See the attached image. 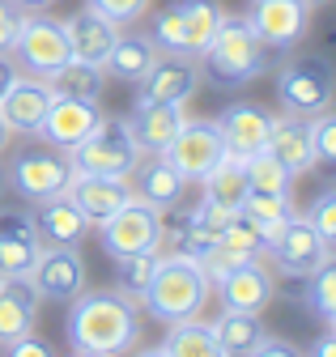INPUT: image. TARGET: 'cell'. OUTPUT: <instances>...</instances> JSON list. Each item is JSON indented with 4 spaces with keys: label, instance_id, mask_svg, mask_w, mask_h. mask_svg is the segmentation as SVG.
<instances>
[{
    "label": "cell",
    "instance_id": "cell-1",
    "mask_svg": "<svg viewBox=\"0 0 336 357\" xmlns=\"http://www.w3.org/2000/svg\"><path fill=\"white\" fill-rule=\"evenodd\" d=\"M68 349L77 357H119L141 349V306L123 289H81L68 298Z\"/></svg>",
    "mask_w": 336,
    "mask_h": 357
},
{
    "label": "cell",
    "instance_id": "cell-2",
    "mask_svg": "<svg viewBox=\"0 0 336 357\" xmlns=\"http://www.w3.org/2000/svg\"><path fill=\"white\" fill-rule=\"evenodd\" d=\"M196 60H200V77L217 89H243L268 73V47L247 26L243 13H226L217 34L204 43V52Z\"/></svg>",
    "mask_w": 336,
    "mask_h": 357
},
{
    "label": "cell",
    "instance_id": "cell-3",
    "mask_svg": "<svg viewBox=\"0 0 336 357\" xmlns=\"http://www.w3.org/2000/svg\"><path fill=\"white\" fill-rule=\"evenodd\" d=\"M208 298H213V281H208V273L200 268V259L158 251V264H153V273H149V285H145V294L137 302L166 328V324H175V319L200 315Z\"/></svg>",
    "mask_w": 336,
    "mask_h": 357
},
{
    "label": "cell",
    "instance_id": "cell-4",
    "mask_svg": "<svg viewBox=\"0 0 336 357\" xmlns=\"http://www.w3.org/2000/svg\"><path fill=\"white\" fill-rule=\"evenodd\" d=\"M273 89H277V102L285 115L311 119L332 107V68L323 56H289L277 68Z\"/></svg>",
    "mask_w": 336,
    "mask_h": 357
},
{
    "label": "cell",
    "instance_id": "cell-5",
    "mask_svg": "<svg viewBox=\"0 0 336 357\" xmlns=\"http://www.w3.org/2000/svg\"><path fill=\"white\" fill-rule=\"evenodd\" d=\"M9 56L30 77H52L64 60H72L68 34H64V17H52L47 9L43 13H22L17 34L9 43Z\"/></svg>",
    "mask_w": 336,
    "mask_h": 357
},
{
    "label": "cell",
    "instance_id": "cell-6",
    "mask_svg": "<svg viewBox=\"0 0 336 357\" xmlns=\"http://www.w3.org/2000/svg\"><path fill=\"white\" fill-rule=\"evenodd\" d=\"M264 259L281 277H311L323 259H332V243L307 221V213H289L264 243Z\"/></svg>",
    "mask_w": 336,
    "mask_h": 357
},
{
    "label": "cell",
    "instance_id": "cell-7",
    "mask_svg": "<svg viewBox=\"0 0 336 357\" xmlns=\"http://www.w3.org/2000/svg\"><path fill=\"white\" fill-rule=\"evenodd\" d=\"M68 178H72V162L68 153H56V149H17L5 162V188L26 204L64 192Z\"/></svg>",
    "mask_w": 336,
    "mask_h": 357
},
{
    "label": "cell",
    "instance_id": "cell-8",
    "mask_svg": "<svg viewBox=\"0 0 336 357\" xmlns=\"http://www.w3.org/2000/svg\"><path fill=\"white\" fill-rule=\"evenodd\" d=\"M68 162H72V170H86V174H123L128 178L132 166L141 162V149L128 132V119L102 115V123L68 153Z\"/></svg>",
    "mask_w": 336,
    "mask_h": 357
},
{
    "label": "cell",
    "instance_id": "cell-9",
    "mask_svg": "<svg viewBox=\"0 0 336 357\" xmlns=\"http://www.w3.org/2000/svg\"><path fill=\"white\" fill-rule=\"evenodd\" d=\"M26 285L38 294V302H68L77 298L81 289L90 285V268H86V255L81 247H56V243H43L26 273Z\"/></svg>",
    "mask_w": 336,
    "mask_h": 357
},
{
    "label": "cell",
    "instance_id": "cell-10",
    "mask_svg": "<svg viewBox=\"0 0 336 357\" xmlns=\"http://www.w3.org/2000/svg\"><path fill=\"white\" fill-rule=\"evenodd\" d=\"M98 243L111 259L119 255H137V251H158L162 243V213L145 200H128L119 204L107 221H98Z\"/></svg>",
    "mask_w": 336,
    "mask_h": 357
},
{
    "label": "cell",
    "instance_id": "cell-11",
    "mask_svg": "<svg viewBox=\"0 0 336 357\" xmlns=\"http://www.w3.org/2000/svg\"><path fill=\"white\" fill-rule=\"evenodd\" d=\"M243 17L268 52H289L311 30V0H251Z\"/></svg>",
    "mask_w": 336,
    "mask_h": 357
},
{
    "label": "cell",
    "instance_id": "cell-12",
    "mask_svg": "<svg viewBox=\"0 0 336 357\" xmlns=\"http://www.w3.org/2000/svg\"><path fill=\"white\" fill-rule=\"evenodd\" d=\"M166 158H171V166L188 183H200V178L226 158V141L217 132V119H192L188 115L183 128L175 132V141L166 145Z\"/></svg>",
    "mask_w": 336,
    "mask_h": 357
},
{
    "label": "cell",
    "instance_id": "cell-13",
    "mask_svg": "<svg viewBox=\"0 0 336 357\" xmlns=\"http://www.w3.org/2000/svg\"><path fill=\"white\" fill-rule=\"evenodd\" d=\"M102 123V111H98V102H90V98H64V94H56L52 98V107H47V115L38 119V128H34V137L43 141L47 149H56V153H72L81 141L90 137V132Z\"/></svg>",
    "mask_w": 336,
    "mask_h": 357
},
{
    "label": "cell",
    "instance_id": "cell-14",
    "mask_svg": "<svg viewBox=\"0 0 336 357\" xmlns=\"http://www.w3.org/2000/svg\"><path fill=\"white\" fill-rule=\"evenodd\" d=\"M213 294L222 298L226 310H251V315H260L268 310V302L277 298V285H273V273H268V259L256 255V259H243L234 268L213 281Z\"/></svg>",
    "mask_w": 336,
    "mask_h": 357
},
{
    "label": "cell",
    "instance_id": "cell-15",
    "mask_svg": "<svg viewBox=\"0 0 336 357\" xmlns=\"http://www.w3.org/2000/svg\"><path fill=\"white\" fill-rule=\"evenodd\" d=\"M188 119V102H171V98H132V115H128V132L141 153H166V145L175 141V132Z\"/></svg>",
    "mask_w": 336,
    "mask_h": 357
},
{
    "label": "cell",
    "instance_id": "cell-16",
    "mask_svg": "<svg viewBox=\"0 0 336 357\" xmlns=\"http://www.w3.org/2000/svg\"><path fill=\"white\" fill-rule=\"evenodd\" d=\"M128 188H132L137 200L153 204L158 213H171L175 204H183L188 178L171 166V158H166V153H141V162L128 174Z\"/></svg>",
    "mask_w": 336,
    "mask_h": 357
},
{
    "label": "cell",
    "instance_id": "cell-17",
    "mask_svg": "<svg viewBox=\"0 0 336 357\" xmlns=\"http://www.w3.org/2000/svg\"><path fill=\"white\" fill-rule=\"evenodd\" d=\"M64 192H68V200L81 213H86L90 226L107 221L119 204L132 200V188H128V178H123V174H86V170H72Z\"/></svg>",
    "mask_w": 336,
    "mask_h": 357
},
{
    "label": "cell",
    "instance_id": "cell-18",
    "mask_svg": "<svg viewBox=\"0 0 336 357\" xmlns=\"http://www.w3.org/2000/svg\"><path fill=\"white\" fill-rule=\"evenodd\" d=\"M38 247L43 238L34 230V217L26 208H0V277L26 281Z\"/></svg>",
    "mask_w": 336,
    "mask_h": 357
},
{
    "label": "cell",
    "instance_id": "cell-19",
    "mask_svg": "<svg viewBox=\"0 0 336 357\" xmlns=\"http://www.w3.org/2000/svg\"><path fill=\"white\" fill-rule=\"evenodd\" d=\"M217 132L226 141V153L234 158H256L264 145H268V132H273V115L256 102H230L222 115H217Z\"/></svg>",
    "mask_w": 336,
    "mask_h": 357
},
{
    "label": "cell",
    "instance_id": "cell-20",
    "mask_svg": "<svg viewBox=\"0 0 336 357\" xmlns=\"http://www.w3.org/2000/svg\"><path fill=\"white\" fill-rule=\"evenodd\" d=\"M145 98H171V102H192L196 85H200V60L179 56V52H162L153 68L137 81Z\"/></svg>",
    "mask_w": 336,
    "mask_h": 357
},
{
    "label": "cell",
    "instance_id": "cell-21",
    "mask_svg": "<svg viewBox=\"0 0 336 357\" xmlns=\"http://www.w3.org/2000/svg\"><path fill=\"white\" fill-rule=\"evenodd\" d=\"M30 217H34L38 238H43V243H56V247H81V243H86V234L94 230L90 221H86V213L68 200V192H56V196H47V200L30 204Z\"/></svg>",
    "mask_w": 336,
    "mask_h": 357
},
{
    "label": "cell",
    "instance_id": "cell-22",
    "mask_svg": "<svg viewBox=\"0 0 336 357\" xmlns=\"http://www.w3.org/2000/svg\"><path fill=\"white\" fill-rule=\"evenodd\" d=\"M52 98H56V89L47 85V77L22 73L13 81V89L0 98V119L9 123V132H26V137H34V128H38V119L47 115Z\"/></svg>",
    "mask_w": 336,
    "mask_h": 357
},
{
    "label": "cell",
    "instance_id": "cell-23",
    "mask_svg": "<svg viewBox=\"0 0 336 357\" xmlns=\"http://www.w3.org/2000/svg\"><path fill=\"white\" fill-rule=\"evenodd\" d=\"M158 56H162V52H158V43L149 38V30H132V26H128V30L115 34L111 52H107V60H102V73L115 77V81L137 85V81L153 68Z\"/></svg>",
    "mask_w": 336,
    "mask_h": 357
},
{
    "label": "cell",
    "instance_id": "cell-24",
    "mask_svg": "<svg viewBox=\"0 0 336 357\" xmlns=\"http://www.w3.org/2000/svg\"><path fill=\"white\" fill-rule=\"evenodd\" d=\"M64 34H68V52L72 60H90V64H102L111 43L119 34V26L94 9H77L72 17H64Z\"/></svg>",
    "mask_w": 336,
    "mask_h": 357
},
{
    "label": "cell",
    "instance_id": "cell-25",
    "mask_svg": "<svg viewBox=\"0 0 336 357\" xmlns=\"http://www.w3.org/2000/svg\"><path fill=\"white\" fill-rule=\"evenodd\" d=\"M293 178L307 174L315 166V153H311V137H307V119L298 115H273V132H268V145H264Z\"/></svg>",
    "mask_w": 336,
    "mask_h": 357
},
{
    "label": "cell",
    "instance_id": "cell-26",
    "mask_svg": "<svg viewBox=\"0 0 336 357\" xmlns=\"http://www.w3.org/2000/svg\"><path fill=\"white\" fill-rule=\"evenodd\" d=\"M268 328L260 324V315L251 310H226L213 319V340H217V357H251Z\"/></svg>",
    "mask_w": 336,
    "mask_h": 357
},
{
    "label": "cell",
    "instance_id": "cell-27",
    "mask_svg": "<svg viewBox=\"0 0 336 357\" xmlns=\"http://www.w3.org/2000/svg\"><path fill=\"white\" fill-rule=\"evenodd\" d=\"M34 319H38V294L26 281L0 277V344L22 332H34Z\"/></svg>",
    "mask_w": 336,
    "mask_h": 357
},
{
    "label": "cell",
    "instance_id": "cell-28",
    "mask_svg": "<svg viewBox=\"0 0 336 357\" xmlns=\"http://www.w3.org/2000/svg\"><path fill=\"white\" fill-rule=\"evenodd\" d=\"M153 353H166V357H217L213 324H204L200 315L166 324V336H162V344Z\"/></svg>",
    "mask_w": 336,
    "mask_h": 357
},
{
    "label": "cell",
    "instance_id": "cell-29",
    "mask_svg": "<svg viewBox=\"0 0 336 357\" xmlns=\"http://www.w3.org/2000/svg\"><path fill=\"white\" fill-rule=\"evenodd\" d=\"M47 85L56 89V94H64V98H90V102H98L102 98V85H107V73H102V64H90V60H64L47 77Z\"/></svg>",
    "mask_w": 336,
    "mask_h": 357
},
{
    "label": "cell",
    "instance_id": "cell-30",
    "mask_svg": "<svg viewBox=\"0 0 336 357\" xmlns=\"http://www.w3.org/2000/svg\"><path fill=\"white\" fill-rule=\"evenodd\" d=\"M200 196H204V200H217V204L238 208V200L247 196V162H243V158H234V153H226L213 170L200 178Z\"/></svg>",
    "mask_w": 336,
    "mask_h": 357
},
{
    "label": "cell",
    "instance_id": "cell-31",
    "mask_svg": "<svg viewBox=\"0 0 336 357\" xmlns=\"http://www.w3.org/2000/svg\"><path fill=\"white\" fill-rule=\"evenodd\" d=\"M179 13H183V34H188V56H200L204 43L217 34L226 9L217 0H179Z\"/></svg>",
    "mask_w": 336,
    "mask_h": 357
},
{
    "label": "cell",
    "instance_id": "cell-32",
    "mask_svg": "<svg viewBox=\"0 0 336 357\" xmlns=\"http://www.w3.org/2000/svg\"><path fill=\"white\" fill-rule=\"evenodd\" d=\"M303 281H307V310L323 328H332L336 324V259H323Z\"/></svg>",
    "mask_w": 336,
    "mask_h": 357
},
{
    "label": "cell",
    "instance_id": "cell-33",
    "mask_svg": "<svg viewBox=\"0 0 336 357\" xmlns=\"http://www.w3.org/2000/svg\"><path fill=\"white\" fill-rule=\"evenodd\" d=\"M238 213L251 221V226H260L264 234H273L281 221L293 213V200L289 196H277V192H251L247 188V196L238 200Z\"/></svg>",
    "mask_w": 336,
    "mask_h": 357
},
{
    "label": "cell",
    "instance_id": "cell-34",
    "mask_svg": "<svg viewBox=\"0 0 336 357\" xmlns=\"http://www.w3.org/2000/svg\"><path fill=\"white\" fill-rule=\"evenodd\" d=\"M247 188H251V192H277V196H289V192H293V174H289L268 149H260L256 158H247Z\"/></svg>",
    "mask_w": 336,
    "mask_h": 357
},
{
    "label": "cell",
    "instance_id": "cell-35",
    "mask_svg": "<svg viewBox=\"0 0 336 357\" xmlns=\"http://www.w3.org/2000/svg\"><path fill=\"white\" fill-rule=\"evenodd\" d=\"M153 264H158V251H137V255H119L115 259V289H123V294H132V298H141L145 294V285H149V273H153Z\"/></svg>",
    "mask_w": 336,
    "mask_h": 357
},
{
    "label": "cell",
    "instance_id": "cell-36",
    "mask_svg": "<svg viewBox=\"0 0 336 357\" xmlns=\"http://www.w3.org/2000/svg\"><path fill=\"white\" fill-rule=\"evenodd\" d=\"M307 137H311L315 166H332L336 162V115H332V107L307 119Z\"/></svg>",
    "mask_w": 336,
    "mask_h": 357
},
{
    "label": "cell",
    "instance_id": "cell-37",
    "mask_svg": "<svg viewBox=\"0 0 336 357\" xmlns=\"http://www.w3.org/2000/svg\"><path fill=\"white\" fill-rule=\"evenodd\" d=\"M86 9L111 17L115 26H137L149 13V0H86Z\"/></svg>",
    "mask_w": 336,
    "mask_h": 357
},
{
    "label": "cell",
    "instance_id": "cell-38",
    "mask_svg": "<svg viewBox=\"0 0 336 357\" xmlns=\"http://www.w3.org/2000/svg\"><path fill=\"white\" fill-rule=\"evenodd\" d=\"M307 221H311V226L336 247V192L332 188H323L315 200H311V208H307Z\"/></svg>",
    "mask_w": 336,
    "mask_h": 357
},
{
    "label": "cell",
    "instance_id": "cell-39",
    "mask_svg": "<svg viewBox=\"0 0 336 357\" xmlns=\"http://www.w3.org/2000/svg\"><path fill=\"white\" fill-rule=\"evenodd\" d=\"M0 349H5V353H13V357H52V353H56V349H52L47 340H38L34 332H22V336L5 340Z\"/></svg>",
    "mask_w": 336,
    "mask_h": 357
},
{
    "label": "cell",
    "instance_id": "cell-40",
    "mask_svg": "<svg viewBox=\"0 0 336 357\" xmlns=\"http://www.w3.org/2000/svg\"><path fill=\"white\" fill-rule=\"evenodd\" d=\"M17 22H22V9L13 0H0V52H9V43L17 34Z\"/></svg>",
    "mask_w": 336,
    "mask_h": 357
},
{
    "label": "cell",
    "instance_id": "cell-41",
    "mask_svg": "<svg viewBox=\"0 0 336 357\" xmlns=\"http://www.w3.org/2000/svg\"><path fill=\"white\" fill-rule=\"evenodd\" d=\"M293 353H298V344H293V340H281V336H268L264 332L251 357H293Z\"/></svg>",
    "mask_w": 336,
    "mask_h": 357
},
{
    "label": "cell",
    "instance_id": "cell-42",
    "mask_svg": "<svg viewBox=\"0 0 336 357\" xmlns=\"http://www.w3.org/2000/svg\"><path fill=\"white\" fill-rule=\"evenodd\" d=\"M17 77H22V68L13 64V56H9V52H0V98H5L9 89H13Z\"/></svg>",
    "mask_w": 336,
    "mask_h": 357
},
{
    "label": "cell",
    "instance_id": "cell-43",
    "mask_svg": "<svg viewBox=\"0 0 336 357\" xmlns=\"http://www.w3.org/2000/svg\"><path fill=\"white\" fill-rule=\"evenodd\" d=\"M13 5L22 9V13H43V9H52L56 0H13Z\"/></svg>",
    "mask_w": 336,
    "mask_h": 357
},
{
    "label": "cell",
    "instance_id": "cell-44",
    "mask_svg": "<svg viewBox=\"0 0 336 357\" xmlns=\"http://www.w3.org/2000/svg\"><path fill=\"white\" fill-rule=\"evenodd\" d=\"M315 353H319V357H332V353H336V332H323V336L315 340Z\"/></svg>",
    "mask_w": 336,
    "mask_h": 357
},
{
    "label": "cell",
    "instance_id": "cell-45",
    "mask_svg": "<svg viewBox=\"0 0 336 357\" xmlns=\"http://www.w3.org/2000/svg\"><path fill=\"white\" fill-rule=\"evenodd\" d=\"M9 141H13V132H9V123H5V119H0V153L9 149Z\"/></svg>",
    "mask_w": 336,
    "mask_h": 357
},
{
    "label": "cell",
    "instance_id": "cell-46",
    "mask_svg": "<svg viewBox=\"0 0 336 357\" xmlns=\"http://www.w3.org/2000/svg\"><path fill=\"white\" fill-rule=\"evenodd\" d=\"M311 5H323V0H311Z\"/></svg>",
    "mask_w": 336,
    "mask_h": 357
}]
</instances>
